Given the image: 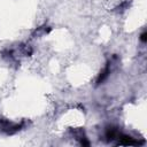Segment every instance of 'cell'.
Segmentation results:
<instances>
[{"label":"cell","instance_id":"6da1fadb","mask_svg":"<svg viewBox=\"0 0 147 147\" xmlns=\"http://www.w3.org/2000/svg\"><path fill=\"white\" fill-rule=\"evenodd\" d=\"M140 40H141L142 42H146V40H147V33H146V31H144V32L140 34Z\"/></svg>","mask_w":147,"mask_h":147}]
</instances>
